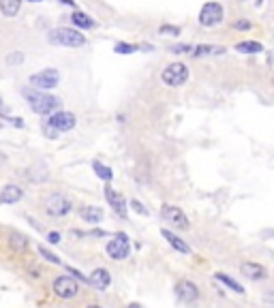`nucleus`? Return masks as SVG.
I'll return each mask as SVG.
<instances>
[{
    "label": "nucleus",
    "mask_w": 274,
    "mask_h": 308,
    "mask_svg": "<svg viewBox=\"0 0 274 308\" xmlns=\"http://www.w3.org/2000/svg\"><path fill=\"white\" fill-rule=\"evenodd\" d=\"M114 52L116 54H133V52H137V45H131V43H116Z\"/></svg>",
    "instance_id": "27"
},
{
    "label": "nucleus",
    "mask_w": 274,
    "mask_h": 308,
    "mask_svg": "<svg viewBox=\"0 0 274 308\" xmlns=\"http://www.w3.org/2000/svg\"><path fill=\"white\" fill-rule=\"evenodd\" d=\"M62 5H69V7H75V0H60Z\"/></svg>",
    "instance_id": "34"
},
{
    "label": "nucleus",
    "mask_w": 274,
    "mask_h": 308,
    "mask_svg": "<svg viewBox=\"0 0 274 308\" xmlns=\"http://www.w3.org/2000/svg\"><path fill=\"white\" fill-rule=\"evenodd\" d=\"M216 280H221L223 285H227V287H230L232 291H236V293H242V291H244V289H242V285H240V283H236L234 278H230V276H227V274H223V272H218V274H216Z\"/></svg>",
    "instance_id": "24"
},
{
    "label": "nucleus",
    "mask_w": 274,
    "mask_h": 308,
    "mask_svg": "<svg viewBox=\"0 0 274 308\" xmlns=\"http://www.w3.org/2000/svg\"><path fill=\"white\" fill-rule=\"evenodd\" d=\"M129 250H131V246H129V238H126V233H116L114 240L107 242V255L112 259H116V261L129 257Z\"/></svg>",
    "instance_id": "8"
},
{
    "label": "nucleus",
    "mask_w": 274,
    "mask_h": 308,
    "mask_svg": "<svg viewBox=\"0 0 274 308\" xmlns=\"http://www.w3.org/2000/svg\"><path fill=\"white\" fill-rule=\"evenodd\" d=\"M234 28H236V30H249L251 24L246 22V20H238V22H234Z\"/></svg>",
    "instance_id": "31"
},
{
    "label": "nucleus",
    "mask_w": 274,
    "mask_h": 308,
    "mask_svg": "<svg viewBox=\"0 0 274 308\" xmlns=\"http://www.w3.org/2000/svg\"><path fill=\"white\" fill-rule=\"evenodd\" d=\"M71 22L75 24L77 28H86V30H88V28H95V22L90 20L86 13H81V11H75V13H73V15H71Z\"/></svg>",
    "instance_id": "21"
},
{
    "label": "nucleus",
    "mask_w": 274,
    "mask_h": 308,
    "mask_svg": "<svg viewBox=\"0 0 274 308\" xmlns=\"http://www.w3.org/2000/svg\"><path fill=\"white\" fill-rule=\"evenodd\" d=\"M58 81H60V73L56 69H43L39 73L30 75V86H32V90H39V92L56 88Z\"/></svg>",
    "instance_id": "4"
},
{
    "label": "nucleus",
    "mask_w": 274,
    "mask_h": 308,
    "mask_svg": "<svg viewBox=\"0 0 274 308\" xmlns=\"http://www.w3.org/2000/svg\"><path fill=\"white\" fill-rule=\"evenodd\" d=\"M60 240H62V238H60L58 231H50V233H48V242H50V244H60Z\"/></svg>",
    "instance_id": "32"
},
{
    "label": "nucleus",
    "mask_w": 274,
    "mask_h": 308,
    "mask_svg": "<svg viewBox=\"0 0 274 308\" xmlns=\"http://www.w3.org/2000/svg\"><path fill=\"white\" fill-rule=\"evenodd\" d=\"M48 122L56 129L58 133H67V131H71L73 126H75V116H73L71 112H54L50 118H48Z\"/></svg>",
    "instance_id": "10"
},
{
    "label": "nucleus",
    "mask_w": 274,
    "mask_h": 308,
    "mask_svg": "<svg viewBox=\"0 0 274 308\" xmlns=\"http://www.w3.org/2000/svg\"><path fill=\"white\" fill-rule=\"evenodd\" d=\"M189 52H193L191 45H173L171 47V54H189Z\"/></svg>",
    "instance_id": "29"
},
{
    "label": "nucleus",
    "mask_w": 274,
    "mask_h": 308,
    "mask_svg": "<svg viewBox=\"0 0 274 308\" xmlns=\"http://www.w3.org/2000/svg\"><path fill=\"white\" fill-rule=\"evenodd\" d=\"M193 54L195 58L199 56H221V54H225V47H221V45H197V47H193Z\"/></svg>",
    "instance_id": "18"
},
{
    "label": "nucleus",
    "mask_w": 274,
    "mask_h": 308,
    "mask_svg": "<svg viewBox=\"0 0 274 308\" xmlns=\"http://www.w3.org/2000/svg\"><path fill=\"white\" fill-rule=\"evenodd\" d=\"M240 272L246 276V278H251V280H263L268 274H266V268L259 266V264H251V261H246V264L240 266Z\"/></svg>",
    "instance_id": "15"
},
{
    "label": "nucleus",
    "mask_w": 274,
    "mask_h": 308,
    "mask_svg": "<svg viewBox=\"0 0 274 308\" xmlns=\"http://www.w3.org/2000/svg\"><path fill=\"white\" fill-rule=\"evenodd\" d=\"M79 216H81V219H84L86 223L97 225V223L103 221V210H101V208H97V206H84V208L79 210Z\"/></svg>",
    "instance_id": "17"
},
{
    "label": "nucleus",
    "mask_w": 274,
    "mask_h": 308,
    "mask_svg": "<svg viewBox=\"0 0 274 308\" xmlns=\"http://www.w3.org/2000/svg\"><path fill=\"white\" fill-rule=\"evenodd\" d=\"M159 34H163V37H178L180 28H178V26H161Z\"/></svg>",
    "instance_id": "28"
},
{
    "label": "nucleus",
    "mask_w": 274,
    "mask_h": 308,
    "mask_svg": "<svg viewBox=\"0 0 274 308\" xmlns=\"http://www.w3.org/2000/svg\"><path fill=\"white\" fill-rule=\"evenodd\" d=\"M109 283H112V276H109V272H107L105 268H97L93 274L88 276V285H93L95 289H99V291L107 289Z\"/></svg>",
    "instance_id": "14"
},
{
    "label": "nucleus",
    "mask_w": 274,
    "mask_h": 308,
    "mask_svg": "<svg viewBox=\"0 0 274 308\" xmlns=\"http://www.w3.org/2000/svg\"><path fill=\"white\" fill-rule=\"evenodd\" d=\"M161 233H163V238H165V240H167L176 250H180V252H189V250H191V248H189V244H187V242H182V238H178V235H173L171 231L163 229Z\"/></svg>",
    "instance_id": "19"
},
{
    "label": "nucleus",
    "mask_w": 274,
    "mask_h": 308,
    "mask_svg": "<svg viewBox=\"0 0 274 308\" xmlns=\"http://www.w3.org/2000/svg\"><path fill=\"white\" fill-rule=\"evenodd\" d=\"M39 255L45 259V261H50V264H54V266H60L62 264V261L56 257V255H54V252L52 250H48V248H45L43 246V244H41V246H39Z\"/></svg>",
    "instance_id": "25"
},
{
    "label": "nucleus",
    "mask_w": 274,
    "mask_h": 308,
    "mask_svg": "<svg viewBox=\"0 0 274 308\" xmlns=\"http://www.w3.org/2000/svg\"><path fill=\"white\" fill-rule=\"evenodd\" d=\"M93 169H95V174L101 178V180H105V182H109V180L114 178V171L109 169L107 165H103V163H99V161H95L93 163Z\"/></svg>",
    "instance_id": "23"
},
{
    "label": "nucleus",
    "mask_w": 274,
    "mask_h": 308,
    "mask_svg": "<svg viewBox=\"0 0 274 308\" xmlns=\"http://www.w3.org/2000/svg\"><path fill=\"white\" fill-rule=\"evenodd\" d=\"M5 161V157H3V154H0V163H3Z\"/></svg>",
    "instance_id": "38"
},
{
    "label": "nucleus",
    "mask_w": 274,
    "mask_h": 308,
    "mask_svg": "<svg viewBox=\"0 0 274 308\" xmlns=\"http://www.w3.org/2000/svg\"><path fill=\"white\" fill-rule=\"evenodd\" d=\"M236 49L242 52V54H259L261 52V43H257V41H240V43H236Z\"/></svg>",
    "instance_id": "22"
},
{
    "label": "nucleus",
    "mask_w": 274,
    "mask_h": 308,
    "mask_svg": "<svg viewBox=\"0 0 274 308\" xmlns=\"http://www.w3.org/2000/svg\"><path fill=\"white\" fill-rule=\"evenodd\" d=\"M161 216H163V221L169 223L171 227H176V229H187L189 227V221H187L185 212H182L180 208H176V206H163L161 208Z\"/></svg>",
    "instance_id": "9"
},
{
    "label": "nucleus",
    "mask_w": 274,
    "mask_h": 308,
    "mask_svg": "<svg viewBox=\"0 0 274 308\" xmlns=\"http://www.w3.org/2000/svg\"><path fill=\"white\" fill-rule=\"evenodd\" d=\"M48 41L60 47H81L86 43V37L75 28H54L48 34Z\"/></svg>",
    "instance_id": "2"
},
{
    "label": "nucleus",
    "mask_w": 274,
    "mask_h": 308,
    "mask_svg": "<svg viewBox=\"0 0 274 308\" xmlns=\"http://www.w3.org/2000/svg\"><path fill=\"white\" fill-rule=\"evenodd\" d=\"M20 7H22V0H0V11H3V15H7V17L17 15Z\"/></svg>",
    "instance_id": "20"
},
{
    "label": "nucleus",
    "mask_w": 274,
    "mask_h": 308,
    "mask_svg": "<svg viewBox=\"0 0 274 308\" xmlns=\"http://www.w3.org/2000/svg\"><path fill=\"white\" fill-rule=\"evenodd\" d=\"M105 199H107V203L114 208L116 214H120L122 219H126V201L120 193H116L112 186H105Z\"/></svg>",
    "instance_id": "13"
},
{
    "label": "nucleus",
    "mask_w": 274,
    "mask_h": 308,
    "mask_svg": "<svg viewBox=\"0 0 274 308\" xmlns=\"http://www.w3.org/2000/svg\"><path fill=\"white\" fill-rule=\"evenodd\" d=\"M223 15L225 11L218 3H206L202 7V11H199V24L206 26V28H212V26L223 22Z\"/></svg>",
    "instance_id": "7"
},
{
    "label": "nucleus",
    "mask_w": 274,
    "mask_h": 308,
    "mask_svg": "<svg viewBox=\"0 0 274 308\" xmlns=\"http://www.w3.org/2000/svg\"><path fill=\"white\" fill-rule=\"evenodd\" d=\"M71 210H73V203L60 193H54V195H50L48 199H45V212H48L50 216H54V219L67 216Z\"/></svg>",
    "instance_id": "6"
},
{
    "label": "nucleus",
    "mask_w": 274,
    "mask_h": 308,
    "mask_svg": "<svg viewBox=\"0 0 274 308\" xmlns=\"http://www.w3.org/2000/svg\"><path fill=\"white\" fill-rule=\"evenodd\" d=\"M28 3H41V0H28Z\"/></svg>",
    "instance_id": "37"
},
{
    "label": "nucleus",
    "mask_w": 274,
    "mask_h": 308,
    "mask_svg": "<svg viewBox=\"0 0 274 308\" xmlns=\"http://www.w3.org/2000/svg\"><path fill=\"white\" fill-rule=\"evenodd\" d=\"M9 246H11L15 252H26V250H28V246H30V242H28V238H26L24 233L11 231V233H9Z\"/></svg>",
    "instance_id": "16"
},
{
    "label": "nucleus",
    "mask_w": 274,
    "mask_h": 308,
    "mask_svg": "<svg viewBox=\"0 0 274 308\" xmlns=\"http://www.w3.org/2000/svg\"><path fill=\"white\" fill-rule=\"evenodd\" d=\"M176 293L182 302L187 304H193L197 297H199V291H197V285L191 283V280H180V283L176 285Z\"/></svg>",
    "instance_id": "11"
},
{
    "label": "nucleus",
    "mask_w": 274,
    "mask_h": 308,
    "mask_svg": "<svg viewBox=\"0 0 274 308\" xmlns=\"http://www.w3.org/2000/svg\"><path fill=\"white\" fill-rule=\"evenodd\" d=\"M24 96L28 98L30 110L34 114H39V116H50L52 112H56L60 107V98L52 96L48 92H39V90H32V88L24 90Z\"/></svg>",
    "instance_id": "1"
},
{
    "label": "nucleus",
    "mask_w": 274,
    "mask_h": 308,
    "mask_svg": "<svg viewBox=\"0 0 274 308\" xmlns=\"http://www.w3.org/2000/svg\"><path fill=\"white\" fill-rule=\"evenodd\" d=\"M161 79H163V84L165 86L178 88L189 79V67L182 65V62H171V65H167L165 69H163Z\"/></svg>",
    "instance_id": "3"
},
{
    "label": "nucleus",
    "mask_w": 274,
    "mask_h": 308,
    "mask_svg": "<svg viewBox=\"0 0 274 308\" xmlns=\"http://www.w3.org/2000/svg\"><path fill=\"white\" fill-rule=\"evenodd\" d=\"M131 208H133V210H135L137 214H142V216L148 214V210H146V208H144L140 201H137V199H133V201H131Z\"/></svg>",
    "instance_id": "30"
},
{
    "label": "nucleus",
    "mask_w": 274,
    "mask_h": 308,
    "mask_svg": "<svg viewBox=\"0 0 274 308\" xmlns=\"http://www.w3.org/2000/svg\"><path fill=\"white\" fill-rule=\"evenodd\" d=\"M52 291L56 293L60 300H73L79 293V285L75 278L71 276H56L52 283Z\"/></svg>",
    "instance_id": "5"
},
{
    "label": "nucleus",
    "mask_w": 274,
    "mask_h": 308,
    "mask_svg": "<svg viewBox=\"0 0 274 308\" xmlns=\"http://www.w3.org/2000/svg\"><path fill=\"white\" fill-rule=\"evenodd\" d=\"M41 129H43V135H45V137H48V139H56L58 135H60V133H58L56 129H54V126H52L48 120H45V122L41 124Z\"/></svg>",
    "instance_id": "26"
},
{
    "label": "nucleus",
    "mask_w": 274,
    "mask_h": 308,
    "mask_svg": "<svg viewBox=\"0 0 274 308\" xmlns=\"http://www.w3.org/2000/svg\"><path fill=\"white\" fill-rule=\"evenodd\" d=\"M86 308H101V306H99V304H90V306H86Z\"/></svg>",
    "instance_id": "35"
},
{
    "label": "nucleus",
    "mask_w": 274,
    "mask_h": 308,
    "mask_svg": "<svg viewBox=\"0 0 274 308\" xmlns=\"http://www.w3.org/2000/svg\"><path fill=\"white\" fill-rule=\"evenodd\" d=\"M22 197H24V188L17 184H5L0 188V203H5V206L17 203Z\"/></svg>",
    "instance_id": "12"
},
{
    "label": "nucleus",
    "mask_w": 274,
    "mask_h": 308,
    "mask_svg": "<svg viewBox=\"0 0 274 308\" xmlns=\"http://www.w3.org/2000/svg\"><path fill=\"white\" fill-rule=\"evenodd\" d=\"M7 62L11 65V62H22V54H13V56H7Z\"/></svg>",
    "instance_id": "33"
},
{
    "label": "nucleus",
    "mask_w": 274,
    "mask_h": 308,
    "mask_svg": "<svg viewBox=\"0 0 274 308\" xmlns=\"http://www.w3.org/2000/svg\"><path fill=\"white\" fill-rule=\"evenodd\" d=\"M129 308H142V306H140V304H131Z\"/></svg>",
    "instance_id": "36"
}]
</instances>
